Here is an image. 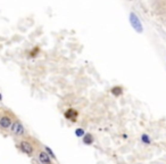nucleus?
Segmentation results:
<instances>
[{
	"label": "nucleus",
	"instance_id": "nucleus-1",
	"mask_svg": "<svg viewBox=\"0 0 166 164\" xmlns=\"http://www.w3.org/2000/svg\"><path fill=\"white\" fill-rule=\"evenodd\" d=\"M18 149L22 152L23 154H25L26 156L29 157H33L36 155L38 149L40 148V145L38 144V142L33 139V138H30V137H23L18 140L17 144Z\"/></svg>",
	"mask_w": 166,
	"mask_h": 164
},
{
	"label": "nucleus",
	"instance_id": "nucleus-2",
	"mask_svg": "<svg viewBox=\"0 0 166 164\" xmlns=\"http://www.w3.org/2000/svg\"><path fill=\"white\" fill-rule=\"evenodd\" d=\"M15 119H16L15 114L9 109L0 108V132H9V129Z\"/></svg>",
	"mask_w": 166,
	"mask_h": 164
},
{
	"label": "nucleus",
	"instance_id": "nucleus-3",
	"mask_svg": "<svg viewBox=\"0 0 166 164\" xmlns=\"http://www.w3.org/2000/svg\"><path fill=\"white\" fill-rule=\"evenodd\" d=\"M9 133L15 137V138H18V139L25 137L26 130H25V127H24L21 120L17 119V118L15 119V121L13 122L12 127H10V129H9Z\"/></svg>",
	"mask_w": 166,
	"mask_h": 164
},
{
	"label": "nucleus",
	"instance_id": "nucleus-4",
	"mask_svg": "<svg viewBox=\"0 0 166 164\" xmlns=\"http://www.w3.org/2000/svg\"><path fill=\"white\" fill-rule=\"evenodd\" d=\"M35 156H36V160H38V162L40 164H54L52 159L48 155V153L43 149V147H41V146L38 149Z\"/></svg>",
	"mask_w": 166,
	"mask_h": 164
},
{
	"label": "nucleus",
	"instance_id": "nucleus-5",
	"mask_svg": "<svg viewBox=\"0 0 166 164\" xmlns=\"http://www.w3.org/2000/svg\"><path fill=\"white\" fill-rule=\"evenodd\" d=\"M64 118L67 120V121H69V122L75 123V122H77V120H79V111L73 107L67 108V109H65V112H64Z\"/></svg>",
	"mask_w": 166,
	"mask_h": 164
},
{
	"label": "nucleus",
	"instance_id": "nucleus-6",
	"mask_svg": "<svg viewBox=\"0 0 166 164\" xmlns=\"http://www.w3.org/2000/svg\"><path fill=\"white\" fill-rule=\"evenodd\" d=\"M130 23H131L132 28H134L137 32L141 33V32L143 31L142 24H141V22H140L139 17H138L134 13H131V14H130Z\"/></svg>",
	"mask_w": 166,
	"mask_h": 164
},
{
	"label": "nucleus",
	"instance_id": "nucleus-7",
	"mask_svg": "<svg viewBox=\"0 0 166 164\" xmlns=\"http://www.w3.org/2000/svg\"><path fill=\"white\" fill-rule=\"evenodd\" d=\"M82 142L86 146H91L92 144L95 142V136L92 133H90V132H86V135L82 137Z\"/></svg>",
	"mask_w": 166,
	"mask_h": 164
},
{
	"label": "nucleus",
	"instance_id": "nucleus-8",
	"mask_svg": "<svg viewBox=\"0 0 166 164\" xmlns=\"http://www.w3.org/2000/svg\"><path fill=\"white\" fill-rule=\"evenodd\" d=\"M124 92V89L122 85H114L112 89H110V94L114 97H121Z\"/></svg>",
	"mask_w": 166,
	"mask_h": 164
},
{
	"label": "nucleus",
	"instance_id": "nucleus-9",
	"mask_svg": "<svg viewBox=\"0 0 166 164\" xmlns=\"http://www.w3.org/2000/svg\"><path fill=\"white\" fill-rule=\"evenodd\" d=\"M140 140H141V142H142L143 145H150L151 144V138L147 133H142L141 137H140Z\"/></svg>",
	"mask_w": 166,
	"mask_h": 164
},
{
	"label": "nucleus",
	"instance_id": "nucleus-10",
	"mask_svg": "<svg viewBox=\"0 0 166 164\" xmlns=\"http://www.w3.org/2000/svg\"><path fill=\"white\" fill-rule=\"evenodd\" d=\"M39 52H40V48L39 47H33L31 50L29 51V56L32 57V58H34L39 55Z\"/></svg>",
	"mask_w": 166,
	"mask_h": 164
},
{
	"label": "nucleus",
	"instance_id": "nucleus-11",
	"mask_svg": "<svg viewBox=\"0 0 166 164\" xmlns=\"http://www.w3.org/2000/svg\"><path fill=\"white\" fill-rule=\"evenodd\" d=\"M42 147H43V149L46 151L47 153H48V155H49V156H50V157H51V159L54 160V161H56V160H57V157H56V155H55V153L52 152L51 148L48 147V146H46V145H45V146H42Z\"/></svg>",
	"mask_w": 166,
	"mask_h": 164
},
{
	"label": "nucleus",
	"instance_id": "nucleus-12",
	"mask_svg": "<svg viewBox=\"0 0 166 164\" xmlns=\"http://www.w3.org/2000/svg\"><path fill=\"white\" fill-rule=\"evenodd\" d=\"M74 133H75V136L77 137V138H82V137L86 135V130L83 129V128H76L74 131Z\"/></svg>",
	"mask_w": 166,
	"mask_h": 164
},
{
	"label": "nucleus",
	"instance_id": "nucleus-13",
	"mask_svg": "<svg viewBox=\"0 0 166 164\" xmlns=\"http://www.w3.org/2000/svg\"><path fill=\"white\" fill-rule=\"evenodd\" d=\"M122 137H123V139H127V135H125V133H124Z\"/></svg>",
	"mask_w": 166,
	"mask_h": 164
},
{
	"label": "nucleus",
	"instance_id": "nucleus-14",
	"mask_svg": "<svg viewBox=\"0 0 166 164\" xmlns=\"http://www.w3.org/2000/svg\"><path fill=\"white\" fill-rule=\"evenodd\" d=\"M0 102H2V95H1V92H0Z\"/></svg>",
	"mask_w": 166,
	"mask_h": 164
}]
</instances>
